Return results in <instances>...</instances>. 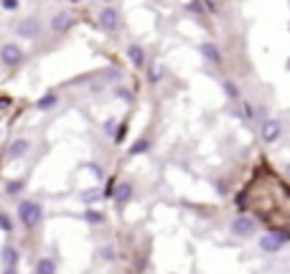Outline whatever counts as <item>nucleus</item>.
<instances>
[{"mask_svg": "<svg viewBox=\"0 0 290 274\" xmlns=\"http://www.w3.org/2000/svg\"><path fill=\"white\" fill-rule=\"evenodd\" d=\"M221 86H224V92H226V97H229V99H234V102L239 99V92H237V86H234L232 81H224Z\"/></svg>", "mask_w": 290, "mask_h": 274, "instance_id": "obj_20", "label": "nucleus"}, {"mask_svg": "<svg viewBox=\"0 0 290 274\" xmlns=\"http://www.w3.org/2000/svg\"><path fill=\"white\" fill-rule=\"evenodd\" d=\"M31 147H33V142H31V140H26V137L13 140V142H10V147H8V160H23V157L31 152Z\"/></svg>", "mask_w": 290, "mask_h": 274, "instance_id": "obj_5", "label": "nucleus"}, {"mask_svg": "<svg viewBox=\"0 0 290 274\" xmlns=\"http://www.w3.org/2000/svg\"><path fill=\"white\" fill-rule=\"evenodd\" d=\"M99 26L105 28V31H117L120 28V15H117V10L115 8H102L99 10Z\"/></svg>", "mask_w": 290, "mask_h": 274, "instance_id": "obj_8", "label": "nucleus"}, {"mask_svg": "<svg viewBox=\"0 0 290 274\" xmlns=\"http://www.w3.org/2000/svg\"><path fill=\"white\" fill-rule=\"evenodd\" d=\"M0 229L3 231H13V221H10L8 213H0Z\"/></svg>", "mask_w": 290, "mask_h": 274, "instance_id": "obj_22", "label": "nucleus"}, {"mask_svg": "<svg viewBox=\"0 0 290 274\" xmlns=\"http://www.w3.org/2000/svg\"><path fill=\"white\" fill-rule=\"evenodd\" d=\"M3 267H5V272H15V264H18V252L8 244V246H3Z\"/></svg>", "mask_w": 290, "mask_h": 274, "instance_id": "obj_10", "label": "nucleus"}, {"mask_svg": "<svg viewBox=\"0 0 290 274\" xmlns=\"http://www.w3.org/2000/svg\"><path fill=\"white\" fill-rule=\"evenodd\" d=\"M128 59L133 61V66H143V64H145L143 46H138V43H130V46H128Z\"/></svg>", "mask_w": 290, "mask_h": 274, "instance_id": "obj_11", "label": "nucleus"}, {"mask_svg": "<svg viewBox=\"0 0 290 274\" xmlns=\"http://www.w3.org/2000/svg\"><path fill=\"white\" fill-rule=\"evenodd\" d=\"M99 196H102V191H97V188H94V191H87V193H81V201H84V203H94Z\"/></svg>", "mask_w": 290, "mask_h": 274, "instance_id": "obj_21", "label": "nucleus"}, {"mask_svg": "<svg viewBox=\"0 0 290 274\" xmlns=\"http://www.w3.org/2000/svg\"><path fill=\"white\" fill-rule=\"evenodd\" d=\"M130 196H133V186H130V183H120L117 191H115V201H117V203H128Z\"/></svg>", "mask_w": 290, "mask_h": 274, "instance_id": "obj_14", "label": "nucleus"}, {"mask_svg": "<svg viewBox=\"0 0 290 274\" xmlns=\"http://www.w3.org/2000/svg\"><path fill=\"white\" fill-rule=\"evenodd\" d=\"M163 76H165V68L160 66V64H155V66L148 68V81H150V84H158V81H163Z\"/></svg>", "mask_w": 290, "mask_h": 274, "instance_id": "obj_17", "label": "nucleus"}, {"mask_svg": "<svg viewBox=\"0 0 290 274\" xmlns=\"http://www.w3.org/2000/svg\"><path fill=\"white\" fill-rule=\"evenodd\" d=\"M36 272H38V274H54V272H56V264H54V259H49V257L38 259V262H36Z\"/></svg>", "mask_w": 290, "mask_h": 274, "instance_id": "obj_16", "label": "nucleus"}, {"mask_svg": "<svg viewBox=\"0 0 290 274\" xmlns=\"http://www.w3.org/2000/svg\"><path fill=\"white\" fill-rule=\"evenodd\" d=\"M285 244H288V234H283V231H270V234L260 236V249L267 252V254H275V252L285 249Z\"/></svg>", "mask_w": 290, "mask_h": 274, "instance_id": "obj_2", "label": "nucleus"}, {"mask_svg": "<svg viewBox=\"0 0 290 274\" xmlns=\"http://www.w3.org/2000/svg\"><path fill=\"white\" fill-rule=\"evenodd\" d=\"M252 231H255V221H252L250 216H239V218L232 221V234H237V236H250Z\"/></svg>", "mask_w": 290, "mask_h": 274, "instance_id": "obj_9", "label": "nucleus"}, {"mask_svg": "<svg viewBox=\"0 0 290 274\" xmlns=\"http://www.w3.org/2000/svg\"><path fill=\"white\" fill-rule=\"evenodd\" d=\"M97 257H99V262H107V264H112V262H117V249H115L112 244H105V246L97 252Z\"/></svg>", "mask_w": 290, "mask_h": 274, "instance_id": "obj_13", "label": "nucleus"}, {"mask_svg": "<svg viewBox=\"0 0 290 274\" xmlns=\"http://www.w3.org/2000/svg\"><path fill=\"white\" fill-rule=\"evenodd\" d=\"M0 5H3L5 10H15V8H18V0H0Z\"/></svg>", "mask_w": 290, "mask_h": 274, "instance_id": "obj_23", "label": "nucleus"}, {"mask_svg": "<svg viewBox=\"0 0 290 274\" xmlns=\"http://www.w3.org/2000/svg\"><path fill=\"white\" fill-rule=\"evenodd\" d=\"M201 56L212 64H221V51H219L214 43H201Z\"/></svg>", "mask_w": 290, "mask_h": 274, "instance_id": "obj_12", "label": "nucleus"}, {"mask_svg": "<svg viewBox=\"0 0 290 274\" xmlns=\"http://www.w3.org/2000/svg\"><path fill=\"white\" fill-rule=\"evenodd\" d=\"M283 135V125L278 122V120H265L262 122V127H260V137L270 145V142H278Z\"/></svg>", "mask_w": 290, "mask_h": 274, "instance_id": "obj_7", "label": "nucleus"}, {"mask_svg": "<svg viewBox=\"0 0 290 274\" xmlns=\"http://www.w3.org/2000/svg\"><path fill=\"white\" fill-rule=\"evenodd\" d=\"M74 23H76V18H74L72 13H67V10H61V13H56L54 18H51V31L54 33H67V31H72Z\"/></svg>", "mask_w": 290, "mask_h": 274, "instance_id": "obj_6", "label": "nucleus"}, {"mask_svg": "<svg viewBox=\"0 0 290 274\" xmlns=\"http://www.w3.org/2000/svg\"><path fill=\"white\" fill-rule=\"evenodd\" d=\"M0 61L5 66H20L26 61V54L18 43H5V46H0Z\"/></svg>", "mask_w": 290, "mask_h": 274, "instance_id": "obj_3", "label": "nucleus"}, {"mask_svg": "<svg viewBox=\"0 0 290 274\" xmlns=\"http://www.w3.org/2000/svg\"><path fill=\"white\" fill-rule=\"evenodd\" d=\"M145 150H150V140H140V142H135L133 147H130V155H140Z\"/></svg>", "mask_w": 290, "mask_h": 274, "instance_id": "obj_19", "label": "nucleus"}, {"mask_svg": "<svg viewBox=\"0 0 290 274\" xmlns=\"http://www.w3.org/2000/svg\"><path fill=\"white\" fill-rule=\"evenodd\" d=\"M84 218H87V223H92V226H99V223L105 221V216H102L99 211H87Z\"/></svg>", "mask_w": 290, "mask_h": 274, "instance_id": "obj_18", "label": "nucleus"}, {"mask_svg": "<svg viewBox=\"0 0 290 274\" xmlns=\"http://www.w3.org/2000/svg\"><path fill=\"white\" fill-rule=\"evenodd\" d=\"M56 104H59V97H56V94H44V97L36 102V107L44 109V112H46V109H54Z\"/></svg>", "mask_w": 290, "mask_h": 274, "instance_id": "obj_15", "label": "nucleus"}, {"mask_svg": "<svg viewBox=\"0 0 290 274\" xmlns=\"http://www.w3.org/2000/svg\"><path fill=\"white\" fill-rule=\"evenodd\" d=\"M41 20L38 18H23L18 26H15V33H18V38H26V41H33V38H38L41 36Z\"/></svg>", "mask_w": 290, "mask_h": 274, "instance_id": "obj_4", "label": "nucleus"}, {"mask_svg": "<svg viewBox=\"0 0 290 274\" xmlns=\"http://www.w3.org/2000/svg\"><path fill=\"white\" fill-rule=\"evenodd\" d=\"M105 130H107V132H115V120H110V122L105 125Z\"/></svg>", "mask_w": 290, "mask_h": 274, "instance_id": "obj_24", "label": "nucleus"}, {"mask_svg": "<svg viewBox=\"0 0 290 274\" xmlns=\"http://www.w3.org/2000/svg\"><path fill=\"white\" fill-rule=\"evenodd\" d=\"M41 218H44V208H41V203H36V201H20V203H18V221H20L26 229L38 226Z\"/></svg>", "mask_w": 290, "mask_h": 274, "instance_id": "obj_1", "label": "nucleus"}]
</instances>
